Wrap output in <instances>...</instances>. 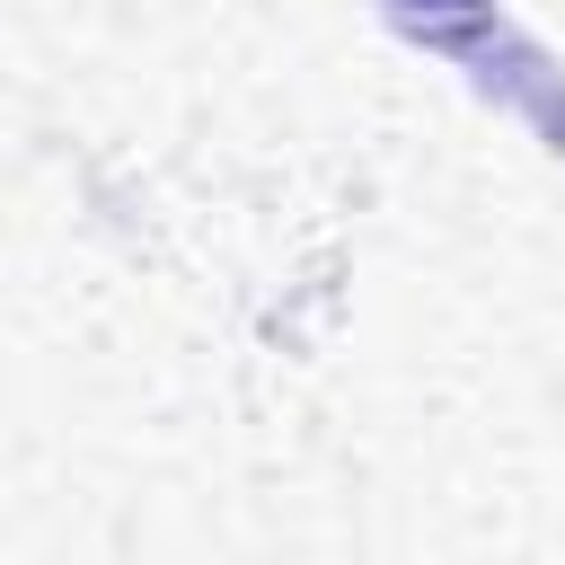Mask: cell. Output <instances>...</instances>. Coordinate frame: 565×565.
Instances as JSON below:
<instances>
[{
  "instance_id": "obj_1",
  "label": "cell",
  "mask_w": 565,
  "mask_h": 565,
  "mask_svg": "<svg viewBox=\"0 0 565 565\" xmlns=\"http://www.w3.org/2000/svg\"><path fill=\"white\" fill-rule=\"evenodd\" d=\"M380 9H388V26H397L406 44L450 53L486 97H494V79H503V106L530 115V124L547 132V150H565V71H556L539 44H521V35L494 18V0H380Z\"/></svg>"
}]
</instances>
